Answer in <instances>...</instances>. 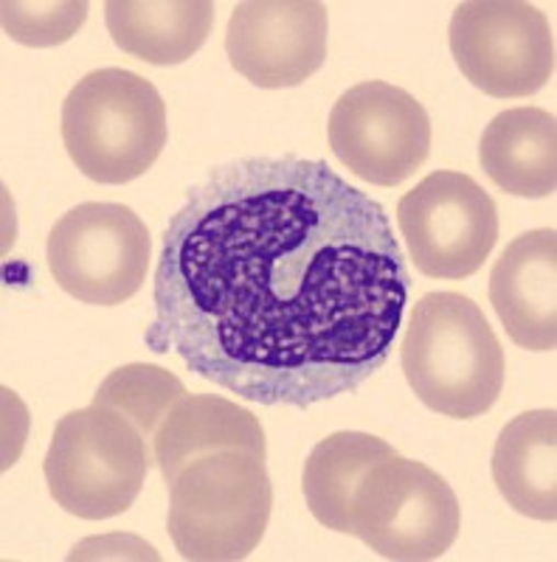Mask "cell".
<instances>
[{
	"label": "cell",
	"mask_w": 557,
	"mask_h": 562,
	"mask_svg": "<svg viewBox=\"0 0 557 562\" xmlns=\"http://www.w3.org/2000/svg\"><path fill=\"white\" fill-rule=\"evenodd\" d=\"M409 290L378 200L321 160H231L164 231L147 344L248 403L310 408L380 371Z\"/></svg>",
	"instance_id": "obj_1"
},
{
	"label": "cell",
	"mask_w": 557,
	"mask_h": 562,
	"mask_svg": "<svg viewBox=\"0 0 557 562\" xmlns=\"http://www.w3.org/2000/svg\"><path fill=\"white\" fill-rule=\"evenodd\" d=\"M400 363L416 400L450 419L487 414L506 378L493 326L474 299L450 290L416 301L400 344Z\"/></svg>",
	"instance_id": "obj_2"
},
{
	"label": "cell",
	"mask_w": 557,
	"mask_h": 562,
	"mask_svg": "<svg viewBox=\"0 0 557 562\" xmlns=\"http://www.w3.org/2000/svg\"><path fill=\"white\" fill-rule=\"evenodd\" d=\"M274 512L265 459L214 450L169 481V537L189 562H239L263 543Z\"/></svg>",
	"instance_id": "obj_3"
},
{
	"label": "cell",
	"mask_w": 557,
	"mask_h": 562,
	"mask_svg": "<svg viewBox=\"0 0 557 562\" xmlns=\"http://www.w3.org/2000/svg\"><path fill=\"white\" fill-rule=\"evenodd\" d=\"M167 104L149 79L124 68L90 70L63 102V144L97 183L142 178L167 147Z\"/></svg>",
	"instance_id": "obj_4"
},
{
	"label": "cell",
	"mask_w": 557,
	"mask_h": 562,
	"mask_svg": "<svg viewBox=\"0 0 557 562\" xmlns=\"http://www.w3.org/2000/svg\"><path fill=\"white\" fill-rule=\"evenodd\" d=\"M149 467L147 436L110 405L90 403L57 422L43 473L68 515L104 520L135 504Z\"/></svg>",
	"instance_id": "obj_5"
},
{
	"label": "cell",
	"mask_w": 557,
	"mask_h": 562,
	"mask_svg": "<svg viewBox=\"0 0 557 562\" xmlns=\"http://www.w3.org/2000/svg\"><path fill=\"white\" fill-rule=\"evenodd\" d=\"M459 529L456 492L423 461L391 456L371 464L355 486L349 535L383 560H439Z\"/></svg>",
	"instance_id": "obj_6"
},
{
	"label": "cell",
	"mask_w": 557,
	"mask_h": 562,
	"mask_svg": "<svg viewBox=\"0 0 557 562\" xmlns=\"http://www.w3.org/2000/svg\"><path fill=\"white\" fill-rule=\"evenodd\" d=\"M450 54L461 77L493 99H524L555 74V34L524 0H468L454 9Z\"/></svg>",
	"instance_id": "obj_7"
},
{
	"label": "cell",
	"mask_w": 557,
	"mask_h": 562,
	"mask_svg": "<svg viewBox=\"0 0 557 562\" xmlns=\"http://www.w3.org/2000/svg\"><path fill=\"white\" fill-rule=\"evenodd\" d=\"M45 259L59 290L90 307L133 299L149 268V231L122 203H82L57 220Z\"/></svg>",
	"instance_id": "obj_8"
},
{
	"label": "cell",
	"mask_w": 557,
	"mask_h": 562,
	"mask_svg": "<svg viewBox=\"0 0 557 562\" xmlns=\"http://www.w3.org/2000/svg\"><path fill=\"white\" fill-rule=\"evenodd\" d=\"M398 228L428 279H468L499 243V209L470 175L431 172L398 203Z\"/></svg>",
	"instance_id": "obj_9"
},
{
	"label": "cell",
	"mask_w": 557,
	"mask_h": 562,
	"mask_svg": "<svg viewBox=\"0 0 557 562\" xmlns=\"http://www.w3.org/2000/svg\"><path fill=\"white\" fill-rule=\"evenodd\" d=\"M330 147L355 178L400 186L431 155V119L409 90L360 82L341 93L330 113Z\"/></svg>",
	"instance_id": "obj_10"
},
{
	"label": "cell",
	"mask_w": 557,
	"mask_h": 562,
	"mask_svg": "<svg viewBox=\"0 0 557 562\" xmlns=\"http://www.w3.org/2000/svg\"><path fill=\"white\" fill-rule=\"evenodd\" d=\"M327 7L319 0H245L225 29V54L257 88H296L327 59Z\"/></svg>",
	"instance_id": "obj_11"
},
{
	"label": "cell",
	"mask_w": 557,
	"mask_h": 562,
	"mask_svg": "<svg viewBox=\"0 0 557 562\" xmlns=\"http://www.w3.org/2000/svg\"><path fill=\"white\" fill-rule=\"evenodd\" d=\"M490 304L521 349L557 346V231H526L506 245L490 273Z\"/></svg>",
	"instance_id": "obj_12"
},
{
	"label": "cell",
	"mask_w": 557,
	"mask_h": 562,
	"mask_svg": "<svg viewBox=\"0 0 557 562\" xmlns=\"http://www.w3.org/2000/svg\"><path fill=\"white\" fill-rule=\"evenodd\" d=\"M155 464L172 481L189 461L214 450H245L265 459V430L250 411L218 394L180 396L153 436Z\"/></svg>",
	"instance_id": "obj_13"
},
{
	"label": "cell",
	"mask_w": 557,
	"mask_h": 562,
	"mask_svg": "<svg viewBox=\"0 0 557 562\" xmlns=\"http://www.w3.org/2000/svg\"><path fill=\"white\" fill-rule=\"evenodd\" d=\"M481 169L513 198H552L557 189V119L541 108L504 110L479 144Z\"/></svg>",
	"instance_id": "obj_14"
},
{
	"label": "cell",
	"mask_w": 557,
	"mask_h": 562,
	"mask_svg": "<svg viewBox=\"0 0 557 562\" xmlns=\"http://www.w3.org/2000/svg\"><path fill=\"white\" fill-rule=\"evenodd\" d=\"M493 481L519 515L557 518V411H526L506 422L493 450Z\"/></svg>",
	"instance_id": "obj_15"
},
{
	"label": "cell",
	"mask_w": 557,
	"mask_h": 562,
	"mask_svg": "<svg viewBox=\"0 0 557 562\" xmlns=\"http://www.w3.org/2000/svg\"><path fill=\"white\" fill-rule=\"evenodd\" d=\"M104 23L124 54L149 65H180L214 26L212 0H110Z\"/></svg>",
	"instance_id": "obj_16"
},
{
	"label": "cell",
	"mask_w": 557,
	"mask_h": 562,
	"mask_svg": "<svg viewBox=\"0 0 557 562\" xmlns=\"http://www.w3.org/2000/svg\"><path fill=\"white\" fill-rule=\"evenodd\" d=\"M398 456L383 439L360 430H338L310 450L301 475V490L313 518L324 529L353 531V495L371 464Z\"/></svg>",
	"instance_id": "obj_17"
},
{
	"label": "cell",
	"mask_w": 557,
	"mask_h": 562,
	"mask_svg": "<svg viewBox=\"0 0 557 562\" xmlns=\"http://www.w3.org/2000/svg\"><path fill=\"white\" fill-rule=\"evenodd\" d=\"M180 396H186V389L172 371L153 363H130L110 371L104 383L99 385L93 403L115 408L147 439H153L164 416Z\"/></svg>",
	"instance_id": "obj_18"
},
{
	"label": "cell",
	"mask_w": 557,
	"mask_h": 562,
	"mask_svg": "<svg viewBox=\"0 0 557 562\" xmlns=\"http://www.w3.org/2000/svg\"><path fill=\"white\" fill-rule=\"evenodd\" d=\"M0 18H3V32L9 40L29 48H54L63 45L85 26L88 20V3L82 0H7L0 3Z\"/></svg>",
	"instance_id": "obj_19"
}]
</instances>
